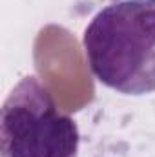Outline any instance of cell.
Listing matches in <instances>:
<instances>
[{
    "label": "cell",
    "instance_id": "cell-1",
    "mask_svg": "<svg viewBox=\"0 0 155 157\" xmlns=\"http://www.w3.org/2000/svg\"><path fill=\"white\" fill-rule=\"evenodd\" d=\"M82 46L95 78L122 95L155 91V0H119L88 24Z\"/></svg>",
    "mask_w": 155,
    "mask_h": 157
},
{
    "label": "cell",
    "instance_id": "cell-2",
    "mask_svg": "<svg viewBox=\"0 0 155 157\" xmlns=\"http://www.w3.org/2000/svg\"><path fill=\"white\" fill-rule=\"evenodd\" d=\"M78 143L77 122L35 75L9 91L0 110L2 157H78Z\"/></svg>",
    "mask_w": 155,
    "mask_h": 157
}]
</instances>
